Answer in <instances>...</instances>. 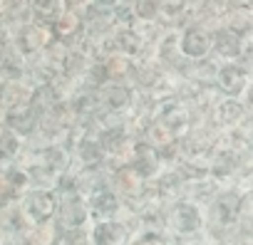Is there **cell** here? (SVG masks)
<instances>
[{
	"instance_id": "obj_14",
	"label": "cell",
	"mask_w": 253,
	"mask_h": 245,
	"mask_svg": "<svg viewBox=\"0 0 253 245\" xmlns=\"http://www.w3.org/2000/svg\"><path fill=\"white\" fill-rule=\"evenodd\" d=\"M82 30H84V23H82V0H80V3L67 0V10L52 25V37L65 42L70 50H77V45L82 40Z\"/></svg>"
},
{
	"instance_id": "obj_38",
	"label": "cell",
	"mask_w": 253,
	"mask_h": 245,
	"mask_svg": "<svg viewBox=\"0 0 253 245\" xmlns=\"http://www.w3.org/2000/svg\"><path fill=\"white\" fill-rule=\"evenodd\" d=\"M57 245H92V243H89V228L62 230L60 238H57Z\"/></svg>"
},
{
	"instance_id": "obj_16",
	"label": "cell",
	"mask_w": 253,
	"mask_h": 245,
	"mask_svg": "<svg viewBox=\"0 0 253 245\" xmlns=\"http://www.w3.org/2000/svg\"><path fill=\"white\" fill-rule=\"evenodd\" d=\"M129 169H132L144 183H154V181L167 171V166H164L159 151L152 149V146H147V144H139V141L134 144V151H132V159H129Z\"/></svg>"
},
{
	"instance_id": "obj_24",
	"label": "cell",
	"mask_w": 253,
	"mask_h": 245,
	"mask_svg": "<svg viewBox=\"0 0 253 245\" xmlns=\"http://www.w3.org/2000/svg\"><path fill=\"white\" fill-rule=\"evenodd\" d=\"M97 65H99V72L104 77V84H129V77H132V70H134V60L112 52V55L102 57Z\"/></svg>"
},
{
	"instance_id": "obj_28",
	"label": "cell",
	"mask_w": 253,
	"mask_h": 245,
	"mask_svg": "<svg viewBox=\"0 0 253 245\" xmlns=\"http://www.w3.org/2000/svg\"><path fill=\"white\" fill-rule=\"evenodd\" d=\"M67 10V0H30V18L38 25H45L52 30V25L62 18Z\"/></svg>"
},
{
	"instance_id": "obj_10",
	"label": "cell",
	"mask_w": 253,
	"mask_h": 245,
	"mask_svg": "<svg viewBox=\"0 0 253 245\" xmlns=\"http://www.w3.org/2000/svg\"><path fill=\"white\" fill-rule=\"evenodd\" d=\"M52 30L45 28V25H38V23H25L20 28H15V35H13V47L28 60V57H35L40 55L50 42H52Z\"/></svg>"
},
{
	"instance_id": "obj_36",
	"label": "cell",
	"mask_w": 253,
	"mask_h": 245,
	"mask_svg": "<svg viewBox=\"0 0 253 245\" xmlns=\"http://www.w3.org/2000/svg\"><path fill=\"white\" fill-rule=\"evenodd\" d=\"M137 23L132 0H114V25L117 28H132Z\"/></svg>"
},
{
	"instance_id": "obj_45",
	"label": "cell",
	"mask_w": 253,
	"mask_h": 245,
	"mask_svg": "<svg viewBox=\"0 0 253 245\" xmlns=\"http://www.w3.org/2000/svg\"><path fill=\"white\" fill-rule=\"evenodd\" d=\"M0 127H3V111H0Z\"/></svg>"
},
{
	"instance_id": "obj_5",
	"label": "cell",
	"mask_w": 253,
	"mask_h": 245,
	"mask_svg": "<svg viewBox=\"0 0 253 245\" xmlns=\"http://www.w3.org/2000/svg\"><path fill=\"white\" fill-rule=\"evenodd\" d=\"M211 57L216 62H246L253 65V37L243 40L223 28L211 33Z\"/></svg>"
},
{
	"instance_id": "obj_42",
	"label": "cell",
	"mask_w": 253,
	"mask_h": 245,
	"mask_svg": "<svg viewBox=\"0 0 253 245\" xmlns=\"http://www.w3.org/2000/svg\"><path fill=\"white\" fill-rule=\"evenodd\" d=\"M171 245H209L204 235H189V238H171Z\"/></svg>"
},
{
	"instance_id": "obj_2",
	"label": "cell",
	"mask_w": 253,
	"mask_h": 245,
	"mask_svg": "<svg viewBox=\"0 0 253 245\" xmlns=\"http://www.w3.org/2000/svg\"><path fill=\"white\" fill-rule=\"evenodd\" d=\"M248 171H253V154H238V151L216 146L209 156V178L218 188L231 186L241 174H248Z\"/></svg>"
},
{
	"instance_id": "obj_17",
	"label": "cell",
	"mask_w": 253,
	"mask_h": 245,
	"mask_svg": "<svg viewBox=\"0 0 253 245\" xmlns=\"http://www.w3.org/2000/svg\"><path fill=\"white\" fill-rule=\"evenodd\" d=\"M149 183H144L129 166H122L107 174V188L112 193H117L122 198V203H132L134 198H139L147 191Z\"/></svg>"
},
{
	"instance_id": "obj_40",
	"label": "cell",
	"mask_w": 253,
	"mask_h": 245,
	"mask_svg": "<svg viewBox=\"0 0 253 245\" xmlns=\"http://www.w3.org/2000/svg\"><path fill=\"white\" fill-rule=\"evenodd\" d=\"M13 203H18V196L8 188V183L3 181V176H0V210L8 208V206H13Z\"/></svg>"
},
{
	"instance_id": "obj_44",
	"label": "cell",
	"mask_w": 253,
	"mask_h": 245,
	"mask_svg": "<svg viewBox=\"0 0 253 245\" xmlns=\"http://www.w3.org/2000/svg\"><path fill=\"white\" fill-rule=\"evenodd\" d=\"M0 245H8V240L3 238V233H0Z\"/></svg>"
},
{
	"instance_id": "obj_46",
	"label": "cell",
	"mask_w": 253,
	"mask_h": 245,
	"mask_svg": "<svg viewBox=\"0 0 253 245\" xmlns=\"http://www.w3.org/2000/svg\"><path fill=\"white\" fill-rule=\"evenodd\" d=\"M0 174H3V169H0Z\"/></svg>"
},
{
	"instance_id": "obj_4",
	"label": "cell",
	"mask_w": 253,
	"mask_h": 245,
	"mask_svg": "<svg viewBox=\"0 0 253 245\" xmlns=\"http://www.w3.org/2000/svg\"><path fill=\"white\" fill-rule=\"evenodd\" d=\"M218 129L211 124V119H196L191 121L189 132L176 139L179 141V151L186 159H209L211 151L218 146Z\"/></svg>"
},
{
	"instance_id": "obj_13",
	"label": "cell",
	"mask_w": 253,
	"mask_h": 245,
	"mask_svg": "<svg viewBox=\"0 0 253 245\" xmlns=\"http://www.w3.org/2000/svg\"><path fill=\"white\" fill-rule=\"evenodd\" d=\"M87 208H89V225L104 223V220H117V218L126 215L122 198L117 193H112L107 186L87 196Z\"/></svg>"
},
{
	"instance_id": "obj_7",
	"label": "cell",
	"mask_w": 253,
	"mask_h": 245,
	"mask_svg": "<svg viewBox=\"0 0 253 245\" xmlns=\"http://www.w3.org/2000/svg\"><path fill=\"white\" fill-rule=\"evenodd\" d=\"M20 210L25 213V218L38 225V223H47L55 220V208H57V193L50 188H30L18 198Z\"/></svg>"
},
{
	"instance_id": "obj_1",
	"label": "cell",
	"mask_w": 253,
	"mask_h": 245,
	"mask_svg": "<svg viewBox=\"0 0 253 245\" xmlns=\"http://www.w3.org/2000/svg\"><path fill=\"white\" fill-rule=\"evenodd\" d=\"M213 87H216V92H218L221 97L241 99V102H246L248 106H253V102H251L253 65H246V62H218Z\"/></svg>"
},
{
	"instance_id": "obj_23",
	"label": "cell",
	"mask_w": 253,
	"mask_h": 245,
	"mask_svg": "<svg viewBox=\"0 0 253 245\" xmlns=\"http://www.w3.org/2000/svg\"><path fill=\"white\" fill-rule=\"evenodd\" d=\"M33 84L28 79H13V82H0V111H13L30 104Z\"/></svg>"
},
{
	"instance_id": "obj_15",
	"label": "cell",
	"mask_w": 253,
	"mask_h": 245,
	"mask_svg": "<svg viewBox=\"0 0 253 245\" xmlns=\"http://www.w3.org/2000/svg\"><path fill=\"white\" fill-rule=\"evenodd\" d=\"M179 52L184 60H206L211 57V30L191 23L179 30Z\"/></svg>"
},
{
	"instance_id": "obj_26",
	"label": "cell",
	"mask_w": 253,
	"mask_h": 245,
	"mask_svg": "<svg viewBox=\"0 0 253 245\" xmlns=\"http://www.w3.org/2000/svg\"><path fill=\"white\" fill-rule=\"evenodd\" d=\"M89 70H92V60L87 55H82L80 50H70L65 62L60 65V77L67 79L75 87H82V82L87 79Z\"/></svg>"
},
{
	"instance_id": "obj_20",
	"label": "cell",
	"mask_w": 253,
	"mask_h": 245,
	"mask_svg": "<svg viewBox=\"0 0 253 245\" xmlns=\"http://www.w3.org/2000/svg\"><path fill=\"white\" fill-rule=\"evenodd\" d=\"M226 10H228V0H194L191 3V23L213 33L221 28Z\"/></svg>"
},
{
	"instance_id": "obj_8",
	"label": "cell",
	"mask_w": 253,
	"mask_h": 245,
	"mask_svg": "<svg viewBox=\"0 0 253 245\" xmlns=\"http://www.w3.org/2000/svg\"><path fill=\"white\" fill-rule=\"evenodd\" d=\"M209 119H211V124L218 129V134H223V132H231V129L241 127L243 121L253 119V106H248L241 99L221 97L216 102V106L211 109V116Z\"/></svg>"
},
{
	"instance_id": "obj_32",
	"label": "cell",
	"mask_w": 253,
	"mask_h": 245,
	"mask_svg": "<svg viewBox=\"0 0 253 245\" xmlns=\"http://www.w3.org/2000/svg\"><path fill=\"white\" fill-rule=\"evenodd\" d=\"M60 233H62V228L55 220L38 223V225H30V230L23 238V245H57Z\"/></svg>"
},
{
	"instance_id": "obj_25",
	"label": "cell",
	"mask_w": 253,
	"mask_h": 245,
	"mask_svg": "<svg viewBox=\"0 0 253 245\" xmlns=\"http://www.w3.org/2000/svg\"><path fill=\"white\" fill-rule=\"evenodd\" d=\"M3 127L8 132H13L15 137H20L23 141H28L35 129H38V114L28 106H20V109H13V111H5L3 114Z\"/></svg>"
},
{
	"instance_id": "obj_27",
	"label": "cell",
	"mask_w": 253,
	"mask_h": 245,
	"mask_svg": "<svg viewBox=\"0 0 253 245\" xmlns=\"http://www.w3.org/2000/svg\"><path fill=\"white\" fill-rule=\"evenodd\" d=\"M218 146L238 151V154H253V119L243 121L241 127H236L231 132H223L218 137Z\"/></svg>"
},
{
	"instance_id": "obj_9",
	"label": "cell",
	"mask_w": 253,
	"mask_h": 245,
	"mask_svg": "<svg viewBox=\"0 0 253 245\" xmlns=\"http://www.w3.org/2000/svg\"><path fill=\"white\" fill-rule=\"evenodd\" d=\"M162 127H167V132L174 137V139H181L186 132H189V127H191V109L184 104V102H179V99H164V102H159V106H157V116H154Z\"/></svg>"
},
{
	"instance_id": "obj_29",
	"label": "cell",
	"mask_w": 253,
	"mask_h": 245,
	"mask_svg": "<svg viewBox=\"0 0 253 245\" xmlns=\"http://www.w3.org/2000/svg\"><path fill=\"white\" fill-rule=\"evenodd\" d=\"M25 79V57L10 45L0 47V82Z\"/></svg>"
},
{
	"instance_id": "obj_6",
	"label": "cell",
	"mask_w": 253,
	"mask_h": 245,
	"mask_svg": "<svg viewBox=\"0 0 253 245\" xmlns=\"http://www.w3.org/2000/svg\"><path fill=\"white\" fill-rule=\"evenodd\" d=\"M55 223H57L62 230L89 228V208H87V198H84L82 193H57Z\"/></svg>"
},
{
	"instance_id": "obj_31",
	"label": "cell",
	"mask_w": 253,
	"mask_h": 245,
	"mask_svg": "<svg viewBox=\"0 0 253 245\" xmlns=\"http://www.w3.org/2000/svg\"><path fill=\"white\" fill-rule=\"evenodd\" d=\"M218 193V186L211 178H201V181H189L184 188V201L196 203L199 208H206Z\"/></svg>"
},
{
	"instance_id": "obj_33",
	"label": "cell",
	"mask_w": 253,
	"mask_h": 245,
	"mask_svg": "<svg viewBox=\"0 0 253 245\" xmlns=\"http://www.w3.org/2000/svg\"><path fill=\"white\" fill-rule=\"evenodd\" d=\"M3 20L15 30L25 23H33L30 18V0H5V13H3Z\"/></svg>"
},
{
	"instance_id": "obj_12",
	"label": "cell",
	"mask_w": 253,
	"mask_h": 245,
	"mask_svg": "<svg viewBox=\"0 0 253 245\" xmlns=\"http://www.w3.org/2000/svg\"><path fill=\"white\" fill-rule=\"evenodd\" d=\"M134 97L137 92L132 89V84H104L97 89L99 106L107 116H129Z\"/></svg>"
},
{
	"instance_id": "obj_18",
	"label": "cell",
	"mask_w": 253,
	"mask_h": 245,
	"mask_svg": "<svg viewBox=\"0 0 253 245\" xmlns=\"http://www.w3.org/2000/svg\"><path fill=\"white\" fill-rule=\"evenodd\" d=\"M221 28L243 40L253 37V3L251 0H228V10L223 15Z\"/></svg>"
},
{
	"instance_id": "obj_3",
	"label": "cell",
	"mask_w": 253,
	"mask_h": 245,
	"mask_svg": "<svg viewBox=\"0 0 253 245\" xmlns=\"http://www.w3.org/2000/svg\"><path fill=\"white\" fill-rule=\"evenodd\" d=\"M206 230V215L204 208L189 201H176L167 206V233L169 238H189V235H204Z\"/></svg>"
},
{
	"instance_id": "obj_11",
	"label": "cell",
	"mask_w": 253,
	"mask_h": 245,
	"mask_svg": "<svg viewBox=\"0 0 253 245\" xmlns=\"http://www.w3.org/2000/svg\"><path fill=\"white\" fill-rule=\"evenodd\" d=\"M70 161L75 171H97V169H104V154H102V146L94 137H87V134H80L72 144H70Z\"/></svg>"
},
{
	"instance_id": "obj_43",
	"label": "cell",
	"mask_w": 253,
	"mask_h": 245,
	"mask_svg": "<svg viewBox=\"0 0 253 245\" xmlns=\"http://www.w3.org/2000/svg\"><path fill=\"white\" fill-rule=\"evenodd\" d=\"M3 13H5V0H0V20H3Z\"/></svg>"
},
{
	"instance_id": "obj_37",
	"label": "cell",
	"mask_w": 253,
	"mask_h": 245,
	"mask_svg": "<svg viewBox=\"0 0 253 245\" xmlns=\"http://www.w3.org/2000/svg\"><path fill=\"white\" fill-rule=\"evenodd\" d=\"M132 10L137 20H157L159 18V0H132Z\"/></svg>"
},
{
	"instance_id": "obj_39",
	"label": "cell",
	"mask_w": 253,
	"mask_h": 245,
	"mask_svg": "<svg viewBox=\"0 0 253 245\" xmlns=\"http://www.w3.org/2000/svg\"><path fill=\"white\" fill-rule=\"evenodd\" d=\"M129 245H171L169 235H154V233H137Z\"/></svg>"
},
{
	"instance_id": "obj_30",
	"label": "cell",
	"mask_w": 253,
	"mask_h": 245,
	"mask_svg": "<svg viewBox=\"0 0 253 245\" xmlns=\"http://www.w3.org/2000/svg\"><path fill=\"white\" fill-rule=\"evenodd\" d=\"M23 151H25V141L13 132H8L5 127H0V169L20 161Z\"/></svg>"
},
{
	"instance_id": "obj_34",
	"label": "cell",
	"mask_w": 253,
	"mask_h": 245,
	"mask_svg": "<svg viewBox=\"0 0 253 245\" xmlns=\"http://www.w3.org/2000/svg\"><path fill=\"white\" fill-rule=\"evenodd\" d=\"M0 176H3V181L8 183V188H10L18 198H20L25 191H30V178H28L25 169H23L18 161H15V164H10V166H5Z\"/></svg>"
},
{
	"instance_id": "obj_41",
	"label": "cell",
	"mask_w": 253,
	"mask_h": 245,
	"mask_svg": "<svg viewBox=\"0 0 253 245\" xmlns=\"http://www.w3.org/2000/svg\"><path fill=\"white\" fill-rule=\"evenodd\" d=\"M13 35H15V30H13L5 20H0V47L10 45V42H13Z\"/></svg>"
},
{
	"instance_id": "obj_22",
	"label": "cell",
	"mask_w": 253,
	"mask_h": 245,
	"mask_svg": "<svg viewBox=\"0 0 253 245\" xmlns=\"http://www.w3.org/2000/svg\"><path fill=\"white\" fill-rule=\"evenodd\" d=\"M191 3L194 0H159V23L167 30H181L191 25Z\"/></svg>"
},
{
	"instance_id": "obj_19",
	"label": "cell",
	"mask_w": 253,
	"mask_h": 245,
	"mask_svg": "<svg viewBox=\"0 0 253 245\" xmlns=\"http://www.w3.org/2000/svg\"><path fill=\"white\" fill-rule=\"evenodd\" d=\"M132 238H134V233L124 218L89 225V243L92 245H129Z\"/></svg>"
},
{
	"instance_id": "obj_21",
	"label": "cell",
	"mask_w": 253,
	"mask_h": 245,
	"mask_svg": "<svg viewBox=\"0 0 253 245\" xmlns=\"http://www.w3.org/2000/svg\"><path fill=\"white\" fill-rule=\"evenodd\" d=\"M30 225L33 223L25 218V213L20 210L18 203L0 210V233L8 240V245H23V238L30 230Z\"/></svg>"
},
{
	"instance_id": "obj_35",
	"label": "cell",
	"mask_w": 253,
	"mask_h": 245,
	"mask_svg": "<svg viewBox=\"0 0 253 245\" xmlns=\"http://www.w3.org/2000/svg\"><path fill=\"white\" fill-rule=\"evenodd\" d=\"M132 30H134V35L139 37L142 45H157L162 40V35L167 33V28L159 20H147V23L144 20H137L132 25Z\"/></svg>"
}]
</instances>
